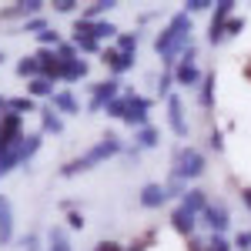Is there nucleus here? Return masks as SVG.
<instances>
[{"label":"nucleus","instance_id":"nucleus-41","mask_svg":"<svg viewBox=\"0 0 251 251\" xmlns=\"http://www.w3.org/2000/svg\"><path fill=\"white\" fill-rule=\"evenodd\" d=\"M54 14H77V0H54Z\"/></svg>","mask_w":251,"mask_h":251},{"label":"nucleus","instance_id":"nucleus-19","mask_svg":"<svg viewBox=\"0 0 251 251\" xmlns=\"http://www.w3.org/2000/svg\"><path fill=\"white\" fill-rule=\"evenodd\" d=\"M171 228H174L177 234H181L184 241H188V238H194L198 218H194V214H188V211H181V208H174V211H171Z\"/></svg>","mask_w":251,"mask_h":251},{"label":"nucleus","instance_id":"nucleus-32","mask_svg":"<svg viewBox=\"0 0 251 251\" xmlns=\"http://www.w3.org/2000/svg\"><path fill=\"white\" fill-rule=\"evenodd\" d=\"M37 44L44 47V50H57L60 44H64V37H60V30H54V27H47L44 34H37Z\"/></svg>","mask_w":251,"mask_h":251},{"label":"nucleus","instance_id":"nucleus-16","mask_svg":"<svg viewBox=\"0 0 251 251\" xmlns=\"http://www.w3.org/2000/svg\"><path fill=\"white\" fill-rule=\"evenodd\" d=\"M34 54H37V60H40V77H47V80L57 84L60 80V64H64V60H60L54 50H44V47H37Z\"/></svg>","mask_w":251,"mask_h":251},{"label":"nucleus","instance_id":"nucleus-34","mask_svg":"<svg viewBox=\"0 0 251 251\" xmlns=\"http://www.w3.org/2000/svg\"><path fill=\"white\" fill-rule=\"evenodd\" d=\"M171 94H174V71H161V77H157V97L168 100Z\"/></svg>","mask_w":251,"mask_h":251},{"label":"nucleus","instance_id":"nucleus-25","mask_svg":"<svg viewBox=\"0 0 251 251\" xmlns=\"http://www.w3.org/2000/svg\"><path fill=\"white\" fill-rule=\"evenodd\" d=\"M71 44L77 47V54H100L104 50V44H97L91 34H84V30H74L71 34Z\"/></svg>","mask_w":251,"mask_h":251},{"label":"nucleus","instance_id":"nucleus-30","mask_svg":"<svg viewBox=\"0 0 251 251\" xmlns=\"http://www.w3.org/2000/svg\"><path fill=\"white\" fill-rule=\"evenodd\" d=\"M198 100H201V107H204V111H211L214 107V74H204V77H201V84H198Z\"/></svg>","mask_w":251,"mask_h":251},{"label":"nucleus","instance_id":"nucleus-31","mask_svg":"<svg viewBox=\"0 0 251 251\" xmlns=\"http://www.w3.org/2000/svg\"><path fill=\"white\" fill-rule=\"evenodd\" d=\"M104 114L107 117H114V121H124V114H127V91H121V94L104 107Z\"/></svg>","mask_w":251,"mask_h":251},{"label":"nucleus","instance_id":"nucleus-47","mask_svg":"<svg viewBox=\"0 0 251 251\" xmlns=\"http://www.w3.org/2000/svg\"><path fill=\"white\" fill-rule=\"evenodd\" d=\"M121 154L131 157V161H137V157H141V148H137V144H124V151H121Z\"/></svg>","mask_w":251,"mask_h":251},{"label":"nucleus","instance_id":"nucleus-20","mask_svg":"<svg viewBox=\"0 0 251 251\" xmlns=\"http://www.w3.org/2000/svg\"><path fill=\"white\" fill-rule=\"evenodd\" d=\"M40 114V134H64V117L54 107H37Z\"/></svg>","mask_w":251,"mask_h":251},{"label":"nucleus","instance_id":"nucleus-22","mask_svg":"<svg viewBox=\"0 0 251 251\" xmlns=\"http://www.w3.org/2000/svg\"><path fill=\"white\" fill-rule=\"evenodd\" d=\"M54 91H57V87H54V80H47V77L27 80V97H34V100H40V97H44V100H50Z\"/></svg>","mask_w":251,"mask_h":251},{"label":"nucleus","instance_id":"nucleus-44","mask_svg":"<svg viewBox=\"0 0 251 251\" xmlns=\"http://www.w3.org/2000/svg\"><path fill=\"white\" fill-rule=\"evenodd\" d=\"M208 144H211L214 154H221V151H225V137H221V131H218V127H211V134H208Z\"/></svg>","mask_w":251,"mask_h":251},{"label":"nucleus","instance_id":"nucleus-28","mask_svg":"<svg viewBox=\"0 0 251 251\" xmlns=\"http://www.w3.org/2000/svg\"><path fill=\"white\" fill-rule=\"evenodd\" d=\"M137 44H141V34L137 30H121L114 40V50H121V54H134L137 57Z\"/></svg>","mask_w":251,"mask_h":251},{"label":"nucleus","instance_id":"nucleus-9","mask_svg":"<svg viewBox=\"0 0 251 251\" xmlns=\"http://www.w3.org/2000/svg\"><path fill=\"white\" fill-rule=\"evenodd\" d=\"M74 30H84V34H91V37L97 40V44H114L117 34H121V27L117 24H111V20H74Z\"/></svg>","mask_w":251,"mask_h":251},{"label":"nucleus","instance_id":"nucleus-37","mask_svg":"<svg viewBox=\"0 0 251 251\" xmlns=\"http://www.w3.org/2000/svg\"><path fill=\"white\" fill-rule=\"evenodd\" d=\"M164 188H168V198H177V201L188 194V184H181V181H171V177L164 181Z\"/></svg>","mask_w":251,"mask_h":251},{"label":"nucleus","instance_id":"nucleus-7","mask_svg":"<svg viewBox=\"0 0 251 251\" xmlns=\"http://www.w3.org/2000/svg\"><path fill=\"white\" fill-rule=\"evenodd\" d=\"M234 17V0H218L211 10V24H208V44L218 47L225 40V24Z\"/></svg>","mask_w":251,"mask_h":251},{"label":"nucleus","instance_id":"nucleus-24","mask_svg":"<svg viewBox=\"0 0 251 251\" xmlns=\"http://www.w3.org/2000/svg\"><path fill=\"white\" fill-rule=\"evenodd\" d=\"M7 111H10V114H17V117H27V114H34V111H37V100H34V97H27V94L7 97Z\"/></svg>","mask_w":251,"mask_h":251},{"label":"nucleus","instance_id":"nucleus-3","mask_svg":"<svg viewBox=\"0 0 251 251\" xmlns=\"http://www.w3.org/2000/svg\"><path fill=\"white\" fill-rule=\"evenodd\" d=\"M204 171H208V157L198 148H191V144H181L171 154V181L188 184V181H198Z\"/></svg>","mask_w":251,"mask_h":251},{"label":"nucleus","instance_id":"nucleus-33","mask_svg":"<svg viewBox=\"0 0 251 251\" xmlns=\"http://www.w3.org/2000/svg\"><path fill=\"white\" fill-rule=\"evenodd\" d=\"M47 27H50V24H47V17H44V14H40V17H30V20H24V24H20V30H17V34H34V37H37V34H44V30H47Z\"/></svg>","mask_w":251,"mask_h":251},{"label":"nucleus","instance_id":"nucleus-40","mask_svg":"<svg viewBox=\"0 0 251 251\" xmlns=\"http://www.w3.org/2000/svg\"><path fill=\"white\" fill-rule=\"evenodd\" d=\"M84 225H87V221H84V214H80L77 208L67 211V228H71V231H84Z\"/></svg>","mask_w":251,"mask_h":251},{"label":"nucleus","instance_id":"nucleus-10","mask_svg":"<svg viewBox=\"0 0 251 251\" xmlns=\"http://www.w3.org/2000/svg\"><path fill=\"white\" fill-rule=\"evenodd\" d=\"M164 104H168V127L174 131V137H188L191 134V124H188V114H184L181 94H171Z\"/></svg>","mask_w":251,"mask_h":251},{"label":"nucleus","instance_id":"nucleus-29","mask_svg":"<svg viewBox=\"0 0 251 251\" xmlns=\"http://www.w3.org/2000/svg\"><path fill=\"white\" fill-rule=\"evenodd\" d=\"M17 74H20L24 80L40 77V60H37V54H24V57L17 60Z\"/></svg>","mask_w":251,"mask_h":251},{"label":"nucleus","instance_id":"nucleus-48","mask_svg":"<svg viewBox=\"0 0 251 251\" xmlns=\"http://www.w3.org/2000/svg\"><path fill=\"white\" fill-rule=\"evenodd\" d=\"M188 251H204V241L194 234V238H188Z\"/></svg>","mask_w":251,"mask_h":251},{"label":"nucleus","instance_id":"nucleus-50","mask_svg":"<svg viewBox=\"0 0 251 251\" xmlns=\"http://www.w3.org/2000/svg\"><path fill=\"white\" fill-rule=\"evenodd\" d=\"M7 114H10V111H7V97L0 94V117H7Z\"/></svg>","mask_w":251,"mask_h":251},{"label":"nucleus","instance_id":"nucleus-15","mask_svg":"<svg viewBox=\"0 0 251 251\" xmlns=\"http://www.w3.org/2000/svg\"><path fill=\"white\" fill-rule=\"evenodd\" d=\"M14 241V204L7 194H0V248Z\"/></svg>","mask_w":251,"mask_h":251},{"label":"nucleus","instance_id":"nucleus-36","mask_svg":"<svg viewBox=\"0 0 251 251\" xmlns=\"http://www.w3.org/2000/svg\"><path fill=\"white\" fill-rule=\"evenodd\" d=\"M54 54H57L60 60H77V57H80V54H77V47H74L71 40H64V44H60V47L54 50Z\"/></svg>","mask_w":251,"mask_h":251},{"label":"nucleus","instance_id":"nucleus-27","mask_svg":"<svg viewBox=\"0 0 251 251\" xmlns=\"http://www.w3.org/2000/svg\"><path fill=\"white\" fill-rule=\"evenodd\" d=\"M134 144L141 148V151H151V148H157V144H161V131L148 124V127H141V131H134Z\"/></svg>","mask_w":251,"mask_h":251},{"label":"nucleus","instance_id":"nucleus-26","mask_svg":"<svg viewBox=\"0 0 251 251\" xmlns=\"http://www.w3.org/2000/svg\"><path fill=\"white\" fill-rule=\"evenodd\" d=\"M114 7H117L114 0H94L91 7H84V10H80L77 20H104V14H111Z\"/></svg>","mask_w":251,"mask_h":251},{"label":"nucleus","instance_id":"nucleus-2","mask_svg":"<svg viewBox=\"0 0 251 251\" xmlns=\"http://www.w3.org/2000/svg\"><path fill=\"white\" fill-rule=\"evenodd\" d=\"M124 151V141L114 134V131H107V134L97 141L94 148H87L84 154H77V157H71L67 164H60V177H77V174H87V171H94L97 164H107L111 157H117Z\"/></svg>","mask_w":251,"mask_h":251},{"label":"nucleus","instance_id":"nucleus-23","mask_svg":"<svg viewBox=\"0 0 251 251\" xmlns=\"http://www.w3.org/2000/svg\"><path fill=\"white\" fill-rule=\"evenodd\" d=\"M47 251H71V238H67L64 225H50V231H47Z\"/></svg>","mask_w":251,"mask_h":251},{"label":"nucleus","instance_id":"nucleus-46","mask_svg":"<svg viewBox=\"0 0 251 251\" xmlns=\"http://www.w3.org/2000/svg\"><path fill=\"white\" fill-rule=\"evenodd\" d=\"M94 251H124V245L121 241H97Z\"/></svg>","mask_w":251,"mask_h":251},{"label":"nucleus","instance_id":"nucleus-51","mask_svg":"<svg viewBox=\"0 0 251 251\" xmlns=\"http://www.w3.org/2000/svg\"><path fill=\"white\" fill-rule=\"evenodd\" d=\"M3 60H7V54H3V50H0V67H3Z\"/></svg>","mask_w":251,"mask_h":251},{"label":"nucleus","instance_id":"nucleus-11","mask_svg":"<svg viewBox=\"0 0 251 251\" xmlns=\"http://www.w3.org/2000/svg\"><path fill=\"white\" fill-rule=\"evenodd\" d=\"M24 117L17 114H7L0 117V151H10V148H17L20 141H24Z\"/></svg>","mask_w":251,"mask_h":251},{"label":"nucleus","instance_id":"nucleus-43","mask_svg":"<svg viewBox=\"0 0 251 251\" xmlns=\"http://www.w3.org/2000/svg\"><path fill=\"white\" fill-rule=\"evenodd\" d=\"M231 248L251 251V231H238V234H234V241H231Z\"/></svg>","mask_w":251,"mask_h":251},{"label":"nucleus","instance_id":"nucleus-18","mask_svg":"<svg viewBox=\"0 0 251 251\" xmlns=\"http://www.w3.org/2000/svg\"><path fill=\"white\" fill-rule=\"evenodd\" d=\"M87 74H91V64H87L84 57L64 60V64H60V80H64V84H77V80H84Z\"/></svg>","mask_w":251,"mask_h":251},{"label":"nucleus","instance_id":"nucleus-8","mask_svg":"<svg viewBox=\"0 0 251 251\" xmlns=\"http://www.w3.org/2000/svg\"><path fill=\"white\" fill-rule=\"evenodd\" d=\"M97 60L111 71V77H121V74L134 71V64H137L134 54H121V50H114V44H104V50L97 54Z\"/></svg>","mask_w":251,"mask_h":251},{"label":"nucleus","instance_id":"nucleus-4","mask_svg":"<svg viewBox=\"0 0 251 251\" xmlns=\"http://www.w3.org/2000/svg\"><path fill=\"white\" fill-rule=\"evenodd\" d=\"M87 87H91V97H87V104H84V111H87V114H104V107H107V104L124 91L117 77L97 80V84H87Z\"/></svg>","mask_w":251,"mask_h":251},{"label":"nucleus","instance_id":"nucleus-12","mask_svg":"<svg viewBox=\"0 0 251 251\" xmlns=\"http://www.w3.org/2000/svg\"><path fill=\"white\" fill-rule=\"evenodd\" d=\"M137 201H141V208H148V211H157V208H164L171 198H168V188H164L161 181H148V184L137 191Z\"/></svg>","mask_w":251,"mask_h":251},{"label":"nucleus","instance_id":"nucleus-42","mask_svg":"<svg viewBox=\"0 0 251 251\" xmlns=\"http://www.w3.org/2000/svg\"><path fill=\"white\" fill-rule=\"evenodd\" d=\"M20 248H24V251H40V234L37 231L24 234V238H20Z\"/></svg>","mask_w":251,"mask_h":251},{"label":"nucleus","instance_id":"nucleus-17","mask_svg":"<svg viewBox=\"0 0 251 251\" xmlns=\"http://www.w3.org/2000/svg\"><path fill=\"white\" fill-rule=\"evenodd\" d=\"M208 201H211V198H208V191H204V188H188V194L177 201V208L198 218V214L204 211V204H208Z\"/></svg>","mask_w":251,"mask_h":251},{"label":"nucleus","instance_id":"nucleus-49","mask_svg":"<svg viewBox=\"0 0 251 251\" xmlns=\"http://www.w3.org/2000/svg\"><path fill=\"white\" fill-rule=\"evenodd\" d=\"M238 194H241V204H245V208L251 211V188H241Z\"/></svg>","mask_w":251,"mask_h":251},{"label":"nucleus","instance_id":"nucleus-5","mask_svg":"<svg viewBox=\"0 0 251 251\" xmlns=\"http://www.w3.org/2000/svg\"><path fill=\"white\" fill-rule=\"evenodd\" d=\"M198 225H204L211 234H225L231 228V214H228V204L225 201H208L204 211L198 214Z\"/></svg>","mask_w":251,"mask_h":251},{"label":"nucleus","instance_id":"nucleus-1","mask_svg":"<svg viewBox=\"0 0 251 251\" xmlns=\"http://www.w3.org/2000/svg\"><path fill=\"white\" fill-rule=\"evenodd\" d=\"M191 30H194V24H191V17H188L184 10L171 14V17H168V24L157 30V37H154V54L161 57L164 71H174V64H177V57H181V50H184V47L194 40Z\"/></svg>","mask_w":251,"mask_h":251},{"label":"nucleus","instance_id":"nucleus-35","mask_svg":"<svg viewBox=\"0 0 251 251\" xmlns=\"http://www.w3.org/2000/svg\"><path fill=\"white\" fill-rule=\"evenodd\" d=\"M204 251H234L231 241L225 238V234H208V241H204Z\"/></svg>","mask_w":251,"mask_h":251},{"label":"nucleus","instance_id":"nucleus-39","mask_svg":"<svg viewBox=\"0 0 251 251\" xmlns=\"http://www.w3.org/2000/svg\"><path fill=\"white\" fill-rule=\"evenodd\" d=\"M241 30H245V17H231L225 24V37H238Z\"/></svg>","mask_w":251,"mask_h":251},{"label":"nucleus","instance_id":"nucleus-21","mask_svg":"<svg viewBox=\"0 0 251 251\" xmlns=\"http://www.w3.org/2000/svg\"><path fill=\"white\" fill-rule=\"evenodd\" d=\"M27 137V134H24ZM27 161H24V141H20L17 148H10V151H0V177L3 174H10L14 168H24Z\"/></svg>","mask_w":251,"mask_h":251},{"label":"nucleus","instance_id":"nucleus-38","mask_svg":"<svg viewBox=\"0 0 251 251\" xmlns=\"http://www.w3.org/2000/svg\"><path fill=\"white\" fill-rule=\"evenodd\" d=\"M204 10H211V0H188L184 3V14L191 17V14H204Z\"/></svg>","mask_w":251,"mask_h":251},{"label":"nucleus","instance_id":"nucleus-45","mask_svg":"<svg viewBox=\"0 0 251 251\" xmlns=\"http://www.w3.org/2000/svg\"><path fill=\"white\" fill-rule=\"evenodd\" d=\"M151 238H154V231L141 234V238H134V241H131V245H127V248H124V251H144V248H148V245H151Z\"/></svg>","mask_w":251,"mask_h":251},{"label":"nucleus","instance_id":"nucleus-13","mask_svg":"<svg viewBox=\"0 0 251 251\" xmlns=\"http://www.w3.org/2000/svg\"><path fill=\"white\" fill-rule=\"evenodd\" d=\"M201 71H198V60H177L174 64V84L177 87H198L201 84Z\"/></svg>","mask_w":251,"mask_h":251},{"label":"nucleus","instance_id":"nucleus-14","mask_svg":"<svg viewBox=\"0 0 251 251\" xmlns=\"http://www.w3.org/2000/svg\"><path fill=\"white\" fill-rule=\"evenodd\" d=\"M50 107H54L60 117L80 114V100H77V94H74V91H54V97H50Z\"/></svg>","mask_w":251,"mask_h":251},{"label":"nucleus","instance_id":"nucleus-6","mask_svg":"<svg viewBox=\"0 0 251 251\" xmlns=\"http://www.w3.org/2000/svg\"><path fill=\"white\" fill-rule=\"evenodd\" d=\"M151 97L137 94V91H127V114H124V124L127 127H134V131H141V127H148V114H151Z\"/></svg>","mask_w":251,"mask_h":251}]
</instances>
